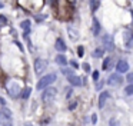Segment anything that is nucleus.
<instances>
[{"label": "nucleus", "mask_w": 133, "mask_h": 126, "mask_svg": "<svg viewBox=\"0 0 133 126\" xmlns=\"http://www.w3.org/2000/svg\"><path fill=\"white\" fill-rule=\"evenodd\" d=\"M57 79V76H56V73H50V74H46L44 77H42L40 80H39V83H37V89L39 90H42V89H46V87H49V85H52L55 80Z\"/></svg>", "instance_id": "obj_1"}, {"label": "nucleus", "mask_w": 133, "mask_h": 126, "mask_svg": "<svg viewBox=\"0 0 133 126\" xmlns=\"http://www.w3.org/2000/svg\"><path fill=\"white\" fill-rule=\"evenodd\" d=\"M0 125L12 126V112L9 109H2L0 110Z\"/></svg>", "instance_id": "obj_2"}, {"label": "nucleus", "mask_w": 133, "mask_h": 126, "mask_svg": "<svg viewBox=\"0 0 133 126\" xmlns=\"http://www.w3.org/2000/svg\"><path fill=\"white\" fill-rule=\"evenodd\" d=\"M56 97V89L55 87H46L44 92L42 93V99L44 103H52Z\"/></svg>", "instance_id": "obj_3"}, {"label": "nucleus", "mask_w": 133, "mask_h": 126, "mask_svg": "<svg viewBox=\"0 0 133 126\" xmlns=\"http://www.w3.org/2000/svg\"><path fill=\"white\" fill-rule=\"evenodd\" d=\"M46 67H47V60H44V59H36L35 60V72H36V74H42Z\"/></svg>", "instance_id": "obj_4"}, {"label": "nucleus", "mask_w": 133, "mask_h": 126, "mask_svg": "<svg viewBox=\"0 0 133 126\" xmlns=\"http://www.w3.org/2000/svg\"><path fill=\"white\" fill-rule=\"evenodd\" d=\"M7 92H9V95L12 97H16V96H19V93L22 92V89L16 82H10V83H7Z\"/></svg>", "instance_id": "obj_5"}, {"label": "nucleus", "mask_w": 133, "mask_h": 126, "mask_svg": "<svg viewBox=\"0 0 133 126\" xmlns=\"http://www.w3.org/2000/svg\"><path fill=\"white\" fill-rule=\"evenodd\" d=\"M103 46H104L103 50L112 52L113 49H115V42H113V37L110 36V34H104L103 36Z\"/></svg>", "instance_id": "obj_6"}, {"label": "nucleus", "mask_w": 133, "mask_h": 126, "mask_svg": "<svg viewBox=\"0 0 133 126\" xmlns=\"http://www.w3.org/2000/svg\"><path fill=\"white\" fill-rule=\"evenodd\" d=\"M122 80H123V79H122V77L119 76L117 73H113V74H110V76H109L107 83H109L110 86H119V85L122 83Z\"/></svg>", "instance_id": "obj_7"}, {"label": "nucleus", "mask_w": 133, "mask_h": 126, "mask_svg": "<svg viewBox=\"0 0 133 126\" xmlns=\"http://www.w3.org/2000/svg\"><path fill=\"white\" fill-rule=\"evenodd\" d=\"M116 69H117L119 73H124V72L129 69V65H127L126 60H119L117 65H116Z\"/></svg>", "instance_id": "obj_8"}, {"label": "nucleus", "mask_w": 133, "mask_h": 126, "mask_svg": "<svg viewBox=\"0 0 133 126\" xmlns=\"http://www.w3.org/2000/svg\"><path fill=\"white\" fill-rule=\"evenodd\" d=\"M69 83L72 86H80L82 85V80H80V77H79V76H75V74H73V76L69 77Z\"/></svg>", "instance_id": "obj_9"}, {"label": "nucleus", "mask_w": 133, "mask_h": 126, "mask_svg": "<svg viewBox=\"0 0 133 126\" xmlns=\"http://www.w3.org/2000/svg\"><path fill=\"white\" fill-rule=\"evenodd\" d=\"M56 49H57L59 52H66V50H67L66 45H64V42H63L62 39H57V40H56Z\"/></svg>", "instance_id": "obj_10"}, {"label": "nucleus", "mask_w": 133, "mask_h": 126, "mask_svg": "<svg viewBox=\"0 0 133 126\" xmlns=\"http://www.w3.org/2000/svg\"><path fill=\"white\" fill-rule=\"evenodd\" d=\"M107 96H109V92H103V93L99 96V108H103V106H104Z\"/></svg>", "instance_id": "obj_11"}, {"label": "nucleus", "mask_w": 133, "mask_h": 126, "mask_svg": "<svg viewBox=\"0 0 133 126\" xmlns=\"http://www.w3.org/2000/svg\"><path fill=\"white\" fill-rule=\"evenodd\" d=\"M56 63L60 66H66L67 65V59L66 56H63V54H57V57H56Z\"/></svg>", "instance_id": "obj_12"}, {"label": "nucleus", "mask_w": 133, "mask_h": 126, "mask_svg": "<svg viewBox=\"0 0 133 126\" xmlns=\"http://www.w3.org/2000/svg\"><path fill=\"white\" fill-rule=\"evenodd\" d=\"M99 33H100V24H99L97 20H93V36H99Z\"/></svg>", "instance_id": "obj_13"}, {"label": "nucleus", "mask_w": 133, "mask_h": 126, "mask_svg": "<svg viewBox=\"0 0 133 126\" xmlns=\"http://www.w3.org/2000/svg\"><path fill=\"white\" fill-rule=\"evenodd\" d=\"M124 43H126L127 47H132V34H130V33L124 34Z\"/></svg>", "instance_id": "obj_14"}, {"label": "nucleus", "mask_w": 133, "mask_h": 126, "mask_svg": "<svg viewBox=\"0 0 133 126\" xmlns=\"http://www.w3.org/2000/svg\"><path fill=\"white\" fill-rule=\"evenodd\" d=\"M103 53H104L103 49H95L93 50V57H103Z\"/></svg>", "instance_id": "obj_15"}, {"label": "nucleus", "mask_w": 133, "mask_h": 126, "mask_svg": "<svg viewBox=\"0 0 133 126\" xmlns=\"http://www.w3.org/2000/svg\"><path fill=\"white\" fill-rule=\"evenodd\" d=\"M112 63V57H106L103 60V70H109V66Z\"/></svg>", "instance_id": "obj_16"}, {"label": "nucleus", "mask_w": 133, "mask_h": 126, "mask_svg": "<svg viewBox=\"0 0 133 126\" xmlns=\"http://www.w3.org/2000/svg\"><path fill=\"white\" fill-rule=\"evenodd\" d=\"M30 92H32V89L30 87H26V89H23V90H22V97H23V99H27V97L30 96Z\"/></svg>", "instance_id": "obj_17"}, {"label": "nucleus", "mask_w": 133, "mask_h": 126, "mask_svg": "<svg viewBox=\"0 0 133 126\" xmlns=\"http://www.w3.org/2000/svg\"><path fill=\"white\" fill-rule=\"evenodd\" d=\"M67 32L70 33V36H72V39H73V40L77 39V32H76L73 27H67Z\"/></svg>", "instance_id": "obj_18"}, {"label": "nucleus", "mask_w": 133, "mask_h": 126, "mask_svg": "<svg viewBox=\"0 0 133 126\" xmlns=\"http://www.w3.org/2000/svg\"><path fill=\"white\" fill-rule=\"evenodd\" d=\"M20 26H22V29H23V30H26V33H29V29H30V22H29V20H24Z\"/></svg>", "instance_id": "obj_19"}, {"label": "nucleus", "mask_w": 133, "mask_h": 126, "mask_svg": "<svg viewBox=\"0 0 133 126\" xmlns=\"http://www.w3.org/2000/svg\"><path fill=\"white\" fill-rule=\"evenodd\" d=\"M99 4H100V2H99V0H93V2H90V7H92V11H95L96 9L99 7Z\"/></svg>", "instance_id": "obj_20"}, {"label": "nucleus", "mask_w": 133, "mask_h": 126, "mask_svg": "<svg viewBox=\"0 0 133 126\" xmlns=\"http://www.w3.org/2000/svg\"><path fill=\"white\" fill-rule=\"evenodd\" d=\"M124 93L129 95V96H130V95H133V85H129V86H127V87L124 89Z\"/></svg>", "instance_id": "obj_21"}, {"label": "nucleus", "mask_w": 133, "mask_h": 126, "mask_svg": "<svg viewBox=\"0 0 133 126\" xmlns=\"http://www.w3.org/2000/svg\"><path fill=\"white\" fill-rule=\"evenodd\" d=\"M63 73L66 74L67 77H70V76H73V70L72 69H69V70H67V69H63Z\"/></svg>", "instance_id": "obj_22"}, {"label": "nucleus", "mask_w": 133, "mask_h": 126, "mask_svg": "<svg viewBox=\"0 0 133 126\" xmlns=\"http://www.w3.org/2000/svg\"><path fill=\"white\" fill-rule=\"evenodd\" d=\"M77 54H79V57H82L84 54V49H83V46H79V49H77Z\"/></svg>", "instance_id": "obj_23"}, {"label": "nucleus", "mask_w": 133, "mask_h": 126, "mask_svg": "<svg viewBox=\"0 0 133 126\" xmlns=\"http://www.w3.org/2000/svg\"><path fill=\"white\" fill-rule=\"evenodd\" d=\"M126 80L130 83V85H133V73H129V74H127V76H126Z\"/></svg>", "instance_id": "obj_24"}, {"label": "nucleus", "mask_w": 133, "mask_h": 126, "mask_svg": "<svg viewBox=\"0 0 133 126\" xmlns=\"http://www.w3.org/2000/svg\"><path fill=\"white\" fill-rule=\"evenodd\" d=\"M83 69H84L86 72H90V66L87 65V63H84V65H83Z\"/></svg>", "instance_id": "obj_25"}, {"label": "nucleus", "mask_w": 133, "mask_h": 126, "mask_svg": "<svg viewBox=\"0 0 133 126\" xmlns=\"http://www.w3.org/2000/svg\"><path fill=\"white\" fill-rule=\"evenodd\" d=\"M93 79H95V80L99 79V72H93Z\"/></svg>", "instance_id": "obj_26"}, {"label": "nucleus", "mask_w": 133, "mask_h": 126, "mask_svg": "<svg viewBox=\"0 0 133 126\" xmlns=\"http://www.w3.org/2000/svg\"><path fill=\"white\" fill-rule=\"evenodd\" d=\"M72 92H73L72 89H69V90H67V93H66V97H67V99H69V97L72 96Z\"/></svg>", "instance_id": "obj_27"}, {"label": "nucleus", "mask_w": 133, "mask_h": 126, "mask_svg": "<svg viewBox=\"0 0 133 126\" xmlns=\"http://www.w3.org/2000/svg\"><path fill=\"white\" fill-rule=\"evenodd\" d=\"M0 105H2V106H4V105H6V100H4L2 96H0Z\"/></svg>", "instance_id": "obj_28"}, {"label": "nucleus", "mask_w": 133, "mask_h": 126, "mask_svg": "<svg viewBox=\"0 0 133 126\" xmlns=\"http://www.w3.org/2000/svg\"><path fill=\"white\" fill-rule=\"evenodd\" d=\"M36 20H37V22H42V20H44V16H36Z\"/></svg>", "instance_id": "obj_29"}, {"label": "nucleus", "mask_w": 133, "mask_h": 126, "mask_svg": "<svg viewBox=\"0 0 133 126\" xmlns=\"http://www.w3.org/2000/svg\"><path fill=\"white\" fill-rule=\"evenodd\" d=\"M76 105H77V102H73L72 105H70V108H69V109H75V108H76Z\"/></svg>", "instance_id": "obj_30"}, {"label": "nucleus", "mask_w": 133, "mask_h": 126, "mask_svg": "<svg viewBox=\"0 0 133 126\" xmlns=\"http://www.w3.org/2000/svg\"><path fill=\"white\" fill-rule=\"evenodd\" d=\"M96 120H97V117H96V115H93V116H92V122L96 123Z\"/></svg>", "instance_id": "obj_31"}, {"label": "nucleus", "mask_w": 133, "mask_h": 126, "mask_svg": "<svg viewBox=\"0 0 133 126\" xmlns=\"http://www.w3.org/2000/svg\"><path fill=\"white\" fill-rule=\"evenodd\" d=\"M0 9H3V4H2V3H0Z\"/></svg>", "instance_id": "obj_32"}]
</instances>
